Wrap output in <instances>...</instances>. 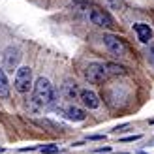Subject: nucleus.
<instances>
[{
    "mask_svg": "<svg viewBox=\"0 0 154 154\" xmlns=\"http://www.w3.org/2000/svg\"><path fill=\"white\" fill-rule=\"evenodd\" d=\"M32 102L40 107H53L57 102V94L55 88L49 79L40 77L34 85H32Z\"/></svg>",
    "mask_w": 154,
    "mask_h": 154,
    "instance_id": "nucleus-1",
    "label": "nucleus"
},
{
    "mask_svg": "<svg viewBox=\"0 0 154 154\" xmlns=\"http://www.w3.org/2000/svg\"><path fill=\"white\" fill-rule=\"evenodd\" d=\"M83 75H85V79H87L88 83H92V85H102L107 79L109 73H107L105 64H102V62H90V64L85 66Z\"/></svg>",
    "mask_w": 154,
    "mask_h": 154,
    "instance_id": "nucleus-2",
    "label": "nucleus"
},
{
    "mask_svg": "<svg viewBox=\"0 0 154 154\" xmlns=\"http://www.w3.org/2000/svg\"><path fill=\"white\" fill-rule=\"evenodd\" d=\"M13 87L21 94H26V92L32 88V70L28 66H21L15 70V77H13Z\"/></svg>",
    "mask_w": 154,
    "mask_h": 154,
    "instance_id": "nucleus-3",
    "label": "nucleus"
},
{
    "mask_svg": "<svg viewBox=\"0 0 154 154\" xmlns=\"http://www.w3.org/2000/svg\"><path fill=\"white\" fill-rule=\"evenodd\" d=\"M21 51L17 47H13V45H10V47H6L4 53H2V70L4 72H10L13 73V70H17V66L21 62Z\"/></svg>",
    "mask_w": 154,
    "mask_h": 154,
    "instance_id": "nucleus-4",
    "label": "nucleus"
},
{
    "mask_svg": "<svg viewBox=\"0 0 154 154\" xmlns=\"http://www.w3.org/2000/svg\"><path fill=\"white\" fill-rule=\"evenodd\" d=\"M103 45H105V49L109 51L113 57H126V55H128V47H126V43L122 42L119 36L105 34V36H103Z\"/></svg>",
    "mask_w": 154,
    "mask_h": 154,
    "instance_id": "nucleus-5",
    "label": "nucleus"
},
{
    "mask_svg": "<svg viewBox=\"0 0 154 154\" xmlns=\"http://www.w3.org/2000/svg\"><path fill=\"white\" fill-rule=\"evenodd\" d=\"M90 21H92V25H96L100 28H115L113 17L105 10H102V8H98V6H94L90 10Z\"/></svg>",
    "mask_w": 154,
    "mask_h": 154,
    "instance_id": "nucleus-6",
    "label": "nucleus"
},
{
    "mask_svg": "<svg viewBox=\"0 0 154 154\" xmlns=\"http://www.w3.org/2000/svg\"><path fill=\"white\" fill-rule=\"evenodd\" d=\"M79 100H81V103L85 107H88V109H98L100 107V98L96 92H92L88 88H83L79 90Z\"/></svg>",
    "mask_w": 154,
    "mask_h": 154,
    "instance_id": "nucleus-7",
    "label": "nucleus"
},
{
    "mask_svg": "<svg viewBox=\"0 0 154 154\" xmlns=\"http://www.w3.org/2000/svg\"><path fill=\"white\" fill-rule=\"evenodd\" d=\"M134 30L137 34V40H139L141 43H149L152 40V30L149 25H145V23H137V25H134Z\"/></svg>",
    "mask_w": 154,
    "mask_h": 154,
    "instance_id": "nucleus-8",
    "label": "nucleus"
},
{
    "mask_svg": "<svg viewBox=\"0 0 154 154\" xmlns=\"http://www.w3.org/2000/svg\"><path fill=\"white\" fill-rule=\"evenodd\" d=\"M66 119L68 120H73V122H83L85 119H87V113H85L83 109H79V107H75V105H70V107H66Z\"/></svg>",
    "mask_w": 154,
    "mask_h": 154,
    "instance_id": "nucleus-9",
    "label": "nucleus"
},
{
    "mask_svg": "<svg viewBox=\"0 0 154 154\" xmlns=\"http://www.w3.org/2000/svg\"><path fill=\"white\" fill-rule=\"evenodd\" d=\"M62 92H64V96L68 100H77V98H79V88H77L75 81H66L62 85Z\"/></svg>",
    "mask_w": 154,
    "mask_h": 154,
    "instance_id": "nucleus-10",
    "label": "nucleus"
},
{
    "mask_svg": "<svg viewBox=\"0 0 154 154\" xmlns=\"http://www.w3.org/2000/svg\"><path fill=\"white\" fill-rule=\"evenodd\" d=\"M8 94H10V83H8L6 72L0 68V98H8Z\"/></svg>",
    "mask_w": 154,
    "mask_h": 154,
    "instance_id": "nucleus-11",
    "label": "nucleus"
},
{
    "mask_svg": "<svg viewBox=\"0 0 154 154\" xmlns=\"http://www.w3.org/2000/svg\"><path fill=\"white\" fill-rule=\"evenodd\" d=\"M105 68H107V73L109 75H126V68L120 66V64L109 62V64H105Z\"/></svg>",
    "mask_w": 154,
    "mask_h": 154,
    "instance_id": "nucleus-12",
    "label": "nucleus"
},
{
    "mask_svg": "<svg viewBox=\"0 0 154 154\" xmlns=\"http://www.w3.org/2000/svg\"><path fill=\"white\" fill-rule=\"evenodd\" d=\"M40 152H43V154H55V152H58V145H43V147H40Z\"/></svg>",
    "mask_w": 154,
    "mask_h": 154,
    "instance_id": "nucleus-13",
    "label": "nucleus"
},
{
    "mask_svg": "<svg viewBox=\"0 0 154 154\" xmlns=\"http://www.w3.org/2000/svg\"><path fill=\"white\" fill-rule=\"evenodd\" d=\"M147 58H149V64L154 68V45H152V47L149 49V55H147Z\"/></svg>",
    "mask_w": 154,
    "mask_h": 154,
    "instance_id": "nucleus-14",
    "label": "nucleus"
},
{
    "mask_svg": "<svg viewBox=\"0 0 154 154\" xmlns=\"http://www.w3.org/2000/svg\"><path fill=\"white\" fill-rule=\"evenodd\" d=\"M137 139H141V135H130V137H122V143H128V141H137Z\"/></svg>",
    "mask_w": 154,
    "mask_h": 154,
    "instance_id": "nucleus-15",
    "label": "nucleus"
},
{
    "mask_svg": "<svg viewBox=\"0 0 154 154\" xmlns=\"http://www.w3.org/2000/svg\"><path fill=\"white\" fill-rule=\"evenodd\" d=\"M88 139H92V141H98V139H103V135H90Z\"/></svg>",
    "mask_w": 154,
    "mask_h": 154,
    "instance_id": "nucleus-16",
    "label": "nucleus"
}]
</instances>
